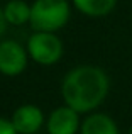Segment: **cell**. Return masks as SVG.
Masks as SVG:
<instances>
[{
	"label": "cell",
	"mask_w": 132,
	"mask_h": 134,
	"mask_svg": "<svg viewBox=\"0 0 132 134\" xmlns=\"http://www.w3.org/2000/svg\"><path fill=\"white\" fill-rule=\"evenodd\" d=\"M110 78L95 65H80L69 70L61 82V97L66 105L80 114H92L105 102Z\"/></svg>",
	"instance_id": "obj_1"
},
{
	"label": "cell",
	"mask_w": 132,
	"mask_h": 134,
	"mask_svg": "<svg viewBox=\"0 0 132 134\" xmlns=\"http://www.w3.org/2000/svg\"><path fill=\"white\" fill-rule=\"evenodd\" d=\"M71 7L68 0H34L31 5V27L34 31L58 32L68 24Z\"/></svg>",
	"instance_id": "obj_2"
},
{
	"label": "cell",
	"mask_w": 132,
	"mask_h": 134,
	"mask_svg": "<svg viewBox=\"0 0 132 134\" xmlns=\"http://www.w3.org/2000/svg\"><path fill=\"white\" fill-rule=\"evenodd\" d=\"M26 49L29 58L41 66H53L63 56V43L56 32H44V31H34L27 39Z\"/></svg>",
	"instance_id": "obj_3"
},
{
	"label": "cell",
	"mask_w": 132,
	"mask_h": 134,
	"mask_svg": "<svg viewBox=\"0 0 132 134\" xmlns=\"http://www.w3.org/2000/svg\"><path fill=\"white\" fill-rule=\"evenodd\" d=\"M29 53L14 39L0 41V73L5 76H19L29 63Z\"/></svg>",
	"instance_id": "obj_4"
},
{
	"label": "cell",
	"mask_w": 132,
	"mask_h": 134,
	"mask_svg": "<svg viewBox=\"0 0 132 134\" xmlns=\"http://www.w3.org/2000/svg\"><path fill=\"white\" fill-rule=\"evenodd\" d=\"M80 112L71 109L69 105H59L53 109L46 117V131L47 134H80L81 119Z\"/></svg>",
	"instance_id": "obj_5"
},
{
	"label": "cell",
	"mask_w": 132,
	"mask_h": 134,
	"mask_svg": "<svg viewBox=\"0 0 132 134\" xmlns=\"http://www.w3.org/2000/svg\"><path fill=\"white\" fill-rule=\"evenodd\" d=\"M12 121L14 127L19 134H36L46 126V117L41 107L34 104H22L12 112Z\"/></svg>",
	"instance_id": "obj_6"
},
{
	"label": "cell",
	"mask_w": 132,
	"mask_h": 134,
	"mask_svg": "<svg viewBox=\"0 0 132 134\" xmlns=\"http://www.w3.org/2000/svg\"><path fill=\"white\" fill-rule=\"evenodd\" d=\"M80 134H120V129L113 117H110L105 112H92L86 114L81 121Z\"/></svg>",
	"instance_id": "obj_7"
},
{
	"label": "cell",
	"mask_w": 132,
	"mask_h": 134,
	"mask_svg": "<svg viewBox=\"0 0 132 134\" xmlns=\"http://www.w3.org/2000/svg\"><path fill=\"white\" fill-rule=\"evenodd\" d=\"M75 9L86 17H105L115 9L117 0H71Z\"/></svg>",
	"instance_id": "obj_8"
},
{
	"label": "cell",
	"mask_w": 132,
	"mask_h": 134,
	"mask_svg": "<svg viewBox=\"0 0 132 134\" xmlns=\"http://www.w3.org/2000/svg\"><path fill=\"white\" fill-rule=\"evenodd\" d=\"M3 14L9 26H24L31 20V5L26 0H9L3 5Z\"/></svg>",
	"instance_id": "obj_9"
},
{
	"label": "cell",
	"mask_w": 132,
	"mask_h": 134,
	"mask_svg": "<svg viewBox=\"0 0 132 134\" xmlns=\"http://www.w3.org/2000/svg\"><path fill=\"white\" fill-rule=\"evenodd\" d=\"M0 134H19V132L15 131V127H14L10 119L0 117Z\"/></svg>",
	"instance_id": "obj_10"
},
{
	"label": "cell",
	"mask_w": 132,
	"mask_h": 134,
	"mask_svg": "<svg viewBox=\"0 0 132 134\" xmlns=\"http://www.w3.org/2000/svg\"><path fill=\"white\" fill-rule=\"evenodd\" d=\"M7 26H9V22H7L5 19V14H3V9H0V37L5 34L7 31Z\"/></svg>",
	"instance_id": "obj_11"
},
{
	"label": "cell",
	"mask_w": 132,
	"mask_h": 134,
	"mask_svg": "<svg viewBox=\"0 0 132 134\" xmlns=\"http://www.w3.org/2000/svg\"><path fill=\"white\" fill-rule=\"evenodd\" d=\"M127 134H132V126L129 127V131H127Z\"/></svg>",
	"instance_id": "obj_12"
}]
</instances>
